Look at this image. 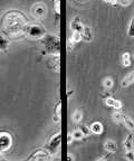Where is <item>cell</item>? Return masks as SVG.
Returning <instances> with one entry per match:
<instances>
[{"label":"cell","instance_id":"1","mask_svg":"<svg viewBox=\"0 0 134 161\" xmlns=\"http://www.w3.org/2000/svg\"><path fill=\"white\" fill-rule=\"evenodd\" d=\"M30 21L24 13L17 9L6 11L0 19V31L9 38L17 39L26 36Z\"/></svg>","mask_w":134,"mask_h":161},{"label":"cell","instance_id":"2","mask_svg":"<svg viewBox=\"0 0 134 161\" xmlns=\"http://www.w3.org/2000/svg\"><path fill=\"white\" fill-rule=\"evenodd\" d=\"M40 43L44 46V55H61V39L58 36L46 34L40 39Z\"/></svg>","mask_w":134,"mask_h":161},{"label":"cell","instance_id":"3","mask_svg":"<svg viewBox=\"0 0 134 161\" xmlns=\"http://www.w3.org/2000/svg\"><path fill=\"white\" fill-rule=\"evenodd\" d=\"M61 144H62V132L58 131V132H56L55 134H53L51 136V139L47 141V143L43 148L46 151H48V153L51 156H54V154L57 153L58 149L61 148Z\"/></svg>","mask_w":134,"mask_h":161},{"label":"cell","instance_id":"4","mask_svg":"<svg viewBox=\"0 0 134 161\" xmlns=\"http://www.w3.org/2000/svg\"><path fill=\"white\" fill-rule=\"evenodd\" d=\"M46 35V29L40 24H29L26 31V36L31 39H41Z\"/></svg>","mask_w":134,"mask_h":161},{"label":"cell","instance_id":"5","mask_svg":"<svg viewBox=\"0 0 134 161\" xmlns=\"http://www.w3.org/2000/svg\"><path fill=\"white\" fill-rule=\"evenodd\" d=\"M13 144V138L7 131H0V153L10 150Z\"/></svg>","mask_w":134,"mask_h":161},{"label":"cell","instance_id":"6","mask_svg":"<svg viewBox=\"0 0 134 161\" xmlns=\"http://www.w3.org/2000/svg\"><path fill=\"white\" fill-rule=\"evenodd\" d=\"M31 16H33L35 19H43L44 17L46 16V14H47V7H46L45 3H36L33 5V7H31Z\"/></svg>","mask_w":134,"mask_h":161},{"label":"cell","instance_id":"7","mask_svg":"<svg viewBox=\"0 0 134 161\" xmlns=\"http://www.w3.org/2000/svg\"><path fill=\"white\" fill-rule=\"evenodd\" d=\"M51 154L48 153V151H46L44 148L37 149L30 154L29 157H27L29 161H49L51 160Z\"/></svg>","mask_w":134,"mask_h":161},{"label":"cell","instance_id":"8","mask_svg":"<svg viewBox=\"0 0 134 161\" xmlns=\"http://www.w3.org/2000/svg\"><path fill=\"white\" fill-rule=\"evenodd\" d=\"M48 66L54 72L58 73L61 70V55H51L48 60Z\"/></svg>","mask_w":134,"mask_h":161},{"label":"cell","instance_id":"9","mask_svg":"<svg viewBox=\"0 0 134 161\" xmlns=\"http://www.w3.org/2000/svg\"><path fill=\"white\" fill-rule=\"evenodd\" d=\"M105 104H106V106L114 108L115 111H121L122 106H123L121 101L116 100V98H114V97H111V96L105 98Z\"/></svg>","mask_w":134,"mask_h":161},{"label":"cell","instance_id":"10","mask_svg":"<svg viewBox=\"0 0 134 161\" xmlns=\"http://www.w3.org/2000/svg\"><path fill=\"white\" fill-rule=\"evenodd\" d=\"M89 130H91V133L99 136V134L103 133L104 126L99 121H95V122H93V123L89 124Z\"/></svg>","mask_w":134,"mask_h":161},{"label":"cell","instance_id":"11","mask_svg":"<svg viewBox=\"0 0 134 161\" xmlns=\"http://www.w3.org/2000/svg\"><path fill=\"white\" fill-rule=\"evenodd\" d=\"M134 83V72H130L129 74L124 76V78L121 82V87L122 88H126L130 87L132 84Z\"/></svg>","mask_w":134,"mask_h":161},{"label":"cell","instance_id":"12","mask_svg":"<svg viewBox=\"0 0 134 161\" xmlns=\"http://www.w3.org/2000/svg\"><path fill=\"white\" fill-rule=\"evenodd\" d=\"M81 35H82V40H84V42H91L92 38H93L92 28L89 26H84L81 31Z\"/></svg>","mask_w":134,"mask_h":161},{"label":"cell","instance_id":"13","mask_svg":"<svg viewBox=\"0 0 134 161\" xmlns=\"http://www.w3.org/2000/svg\"><path fill=\"white\" fill-rule=\"evenodd\" d=\"M134 133H131L124 139L123 141V147L125 149V151H133L134 150V144H133V139H134Z\"/></svg>","mask_w":134,"mask_h":161},{"label":"cell","instance_id":"14","mask_svg":"<svg viewBox=\"0 0 134 161\" xmlns=\"http://www.w3.org/2000/svg\"><path fill=\"white\" fill-rule=\"evenodd\" d=\"M104 149L109 153H115L117 151V143L114 140H106L104 143Z\"/></svg>","mask_w":134,"mask_h":161},{"label":"cell","instance_id":"15","mask_svg":"<svg viewBox=\"0 0 134 161\" xmlns=\"http://www.w3.org/2000/svg\"><path fill=\"white\" fill-rule=\"evenodd\" d=\"M83 27H84V25L82 24L81 18H79V17H75L71 21V29H72V31H82Z\"/></svg>","mask_w":134,"mask_h":161},{"label":"cell","instance_id":"16","mask_svg":"<svg viewBox=\"0 0 134 161\" xmlns=\"http://www.w3.org/2000/svg\"><path fill=\"white\" fill-rule=\"evenodd\" d=\"M82 120H83V112H82L81 108L78 110H75L74 113L72 114V121L75 125H79L82 123Z\"/></svg>","mask_w":134,"mask_h":161},{"label":"cell","instance_id":"17","mask_svg":"<svg viewBox=\"0 0 134 161\" xmlns=\"http://www.w3.org/2000/svg\"><path fill=\"white\" fill-rule=\"evenodd\" d=\"M123 125H125V128L131 132V133H134V120L132 118L127 115H124L123 119Z\"/></svg>","mask_w":134,"mask_h":161},{"label":"cell","instance_id":"18","mask_svg":"<svg viewBox=\"0 0 134 161\" xmlns=\"http://www.w3.org/2000/svg\"><path fill=\"white\" fill-rule=\"evenodd\" d=\"M51 5H53V10L55 14L56 20H58L61 17V0H51Z\"/></svg>","mask_w":134,"mask_h":161},{"label":"cell","instance_id":"19","mask_svg":"<svg viewBox=\"0 0 134 161\" xmlns=\"http://www.w3.org/2000/svg\"><path fill=\"white\" fill-rule=\"evenodd\" d=\"M121 60H122V65H123L124 67H130V66L132 65L131 55H130V53H127V52H125V53L122 54Z\"/></svg>","mask_w":134,"mask_h":161},{"label":"cell","instance_id":"20","mask_svg":"<svg viewBox=\"0 0 134 161\" xmlns=\"http://www.w3.org/2000/svg\"><path fill=\"white\" fill-rule=\"evenodd\" d=\"M124 115H125V114L122 113L121 111H115V112L113 113V115H112V120H113L116 124H122L123 123Z\"/></svg>","mask_w":134,"mask_h":161},{"label":"cell","instance_id":"21","mask_svg":"<svg viewBox=\"0 0 134 161\" xmlns=\"http://www.w3.org/2000/svg\"><path fill=\"white\" fill-rule=\"evenodd\" d=\"M62 118V101H59L58 103L55 106V115H54V121L55 122H59Z\"/></svg>","mask_w":134,"mask_h":161},{"label":"cell","instance_id":"22","mask_svg":"<svg viewBox=\"0 0 134 161\" xmlns=\"http://www.w3.org/2000/svg\"><path fill=\"white\" fill-rule=\"evenodd\" d=\"M8 46H9V42H8L7 38L3 37V34L0 31V50L6 53L8 50Z\"/></svg>","mask_w":134,"mask_h":161},{"label":"cell","instance_id":"23","mask_svg":"<svg viewBox=\"0 0 134 161\" xmlns=\"http://www.w3.org/2000/svg\"><path fill=\"white\" fill-rule=\"evenodd\" d=\"M113 85H114V80H113V78H112V77H105L103 80V87L105 88L106 91L112 90Z\"/></svg>","mask_w":134,"mask_h":161},{"label":"cell","instance_id":"24","mask_svg":"<svg viewBox=\"0 0 134 161\" xmlns=\"http://www.w3.org/2000/svg\"><path fill=\"white\" fill-rule=\"evenodd\" d=\"M72 134H73L74 140H76V141H81V140H83V139L85 138V136H84V134H83V132L79 130V128L75 129V130L72 132Z\"/></svg>","mask_w":134,"mask_h":161},{"label":"cell","instance_id":"25","mask_svg":"<svg viewBox=\"0 0 134 161\" xmlns=\"http://www.w3.org/2000/svg\"><path fill=\"white\" fill-rule=\"evenodd\" d=\"M127 36L134 37V13H133V17H132L131 21L129 24V28H127Z\"/></svg>","mask_w":134,"mask_h":161},{"label":"cell","instance_id":"26","mask_svg":"<svg viewBox=\"0 0 134 161\" xmlns=\"http://www.w3.org/2000/svg\"><path fill=\"white\" fill-rule=\"evenodd\" d=\"M72 40H73L75 44H78L79 42H82V35H81V31H73L71 36Z\"/></svg>","mask_w":134,"mask_h":161},{"label":"cell","instance_id":"27","mask_svg":"<svg viewBox=\"0 0 134 161\" xmlns=\"http://www.w3.org/2000/svg\"><path fill=\"white\" fill-rule=\"evenodd\" d=\"M79 130L83 132L84 136H88L91 134V130H89V126H86L84 124H79Z\"/></svg>","mask_w":134,"mask_h":161},{"label":"cell","instance_id":"28","mask_svg":"<svg viewBox=\"0 0 134 161\" xmlns=\"http://www.w3.org/2000/svg\"><path fill=\"white\" fill-rule=\"evenodd\" d=\"M125 159L127 161H134V151H125Z\"/></svg>","mask_w":134,"mask_h":161},{"label":"cell","instance_id":"29","mask_svg":"<svg viewBox=\"0 0 134 161\" xmlns=\"http://www.w3.org/2000/svg\"><path fill=\"white\" fill-rule=\"evenodd\" d=\"M75 45L76 44L74 43L73 40H72V38L69 37L68 39H67V50H68V52H72V50L74 49V47H75Z\"/></svg>","mask_w":134,"mask_h":161},{"label":"cell","instance_id":"30","mask_svg":"<svg viewBox=\"0 0 134 161\" xmlns=\"http://www.w3.org/2000/svg\"><path fill=\"white\" fill-rule=\"evenodd\" d=\"M104 3H106L107 5H111V6H113V7H115V6H117V3H119V0H104Z\"/></svg>","mask_w":134,"mask_h":161},{"label":"cell","instance_id":"31","mask_svg":"<svg viewBox=\"0 0 134 161\" xmlns=\"http://www.w3.org/2000/svg\"><path fill=\"white\" fill-rule=\"evenodd\" d=\"M132 1H133V0H119V3L121 6H124V7H125V6H129Z\"/></svg>","mask_w":134,"mask_h":161},{"label":"cell","instance_id":"32","mask_svg":"<svg viewBox=\"0 0 134 161\" xmlns=\"http://www.w3.org/2000/svg\"><path fill=\"white\" fill-rule=\"evenodd\" d=\"M66 158H67V161H75V156H74L73 153H71V152H68V153H67Z\"/></svg>","mask_w":134,"mask_h":161},{"label":"cell","instance_id":"33","mask_svg":"<svg viewBox=\"0 0 134 161\" xmlns=\"http://www.w3.org/2000/svg\"><path fill=\"white\" fill-rule=\"evenodd\" d=\"M73 141H74V138H73V134H72V132H71V133L67 134V144H71Z\"/></svg>","mask_w":134,"mask_h":161},{"label":"cell","instance_id":"34","mask_svg":"<svg viewBox=\"0 0 134 161\" xmlns=\"http://www.w3.org/2000/svg\"><path fill=\"white\" fill-rule=\"evenodd\" d=\"M110 154H111V153H110ZM110 154H107V156H104V157H101V158H99L96 161H109Z\"/></svg>","mask_w":134,"mask_h":161},{"label":"cell","instance_id":"35","mask_svg":"<svg viewBox=\"0 0 134 161\" xmlns=\"http://www.w3.org/2000/svg\"><path fill=\"white\" fill-rule=\"evenodd\" d=\"M0 161H10V160H7V159H5L3 157V154L0 153ZM21 161H29V160H28V158H26L25 160H21Z\"/></svg>","mask_w":134,"mask_h":161},{"label":"cell","instance_id":"36","mask_svg":"<svg viewBox=\"0 0 134 161\" xmlns=\"http://www.w3.org/2000/svg\"><path fill=\"white\" fill-rule=\"evenodd\" d=\"M72 94H73V91H69L68 93H67V97H69V96H71Z\"/></svg>","mask_w":134,"mask_h":161},{"label":"cell","instance_id":"37","mask_svg":"<svg viewBox=\"0 0 134 161\" xmlns=\"http://www.w3.org/2000/svg\"><path fill=\"white\" fill-rule=\"evenodd\" d=\"M53 161H62V160H61V158H55Z\"/></svg>","mask_w":134,"mask_h":161},{"label":"cell","instance_id":"38","mask_svg":"<svg viewBox=\"0 0 134 161\" xmlns=\"http://www.w3.org/2000/svg\"><path fill=\"white\" fill-rule=\"evenodd\" d=\"M77 1H79V3H85L86 0H77Z\"/></svg>","mask_w":134,"mask_h":161},{"label":"cell","instance_id":"39","mask_svg":"<svg viewBox=\"0 0 134 161\" xmlns=\"http://www.w3.org/2000/svg\"><path fill=\"white\" fill-rule=\"evenodd\" d=\"M133 58H134V54H133Z\"/></svg>","mask_w":134,"mask_h":161}]
</instances>
